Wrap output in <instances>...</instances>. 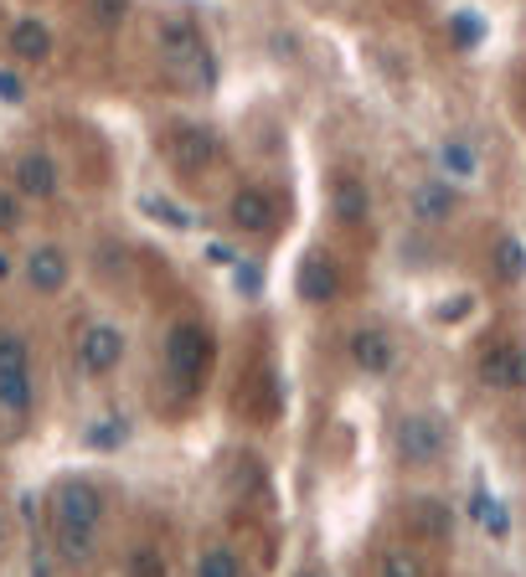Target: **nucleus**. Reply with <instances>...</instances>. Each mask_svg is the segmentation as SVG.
<instances>
[{
    "mask_svg": "<svg viewBox=\"0 0 526 577\" xmlns=\"http://www.w3.org/2000/svg\"><path fill=\"white\" fill-rule=\"evenodd\" d=\"M155 47H161V68L171 73V83H181L186 93H207L212 83H217L212 47L192 16H166V21L155 27Z\"/></svg>",
    "mask_w": 526,
    "mask_h": 577,
    "instance_id": "f257e3e1",
    "label": "nucleus"
},
{
    "mask_svg": "<svg viewBox=\"0 0 526 577\" xmlns=\"http://www.w3.org/2000/svg\"><path fill=\"white\" fill-rule=\"evenodd\" d=\"M212 367V330L196 320H181L166 336V382L176 387V398H192L202 377Z\"/></svg>",
    "mask_w": 526,
    "mask_h": 577,
    "instance_id": "f03ea898",
    "label": "nucleus"
},
{
    "mask_svg": "<svg viewBox=\"0 0 526 577\" xmlns=\"http://www.w3.org/2000/svg\"><path fill=\"white\" fill-rule=\"evenodd\" d=\"M450 449V433L434 413H403L392 423V454L408 464V470H434Z\"/></svg>",
    "mask_w": 526,
    "mask_h": 577,
    "instance_id": "7ed1b4c3",
    "label": "nucleus"
},
{
    "mask_svg": "<svg viewBox=\"0 0 526 577\" xmlns=\"http://www.w3.org/2000/svg\"><path fill=\"white\" fill-rule=\"evenodd\" d=\"M0 408L11 418L31 413V356L16 330H0Z\"/></svg>",
    "mask_w": 526,
    "mask_h": 577,
    "instance_id": "20e7f679",
    "label": "nucleus"
},
{
    "mask_svg": "<svg viewBox=\"0 0 526 577\" xmlns=\"http://www.w3.org/2000/svg\"><path fill=\"white\" fill-rule=\"evenodd\" d=\"M166 155L181 176H207L212 165L223 161V140H217V130H207V124H176V130L166 134Z\"/></svg>",
    "mask_w": 526,
    "mask_h": 577,
    "instance_id": "39448f33",
    "label": "nucleus"
},
{
    "mask_svg": "<svg viewBox=\"0 0 526 577\" xmlns=\"http://www.w3.org/2000/svg\"><path fill=\"white\" fill-rule=\"evenodd\" d=\"M52 521L58 526H89V532H99V521H104L99 485H89V480H62L52 490Z\"/></svg>",
    "mask_w": 526,
    "mask_h": 577,
    "instance_id": "423d86ee",
    "label": "nucleus"
},
{
    "mask_svg": "<svg viewBox=\"0 0 526 577\" xmlns=\"http://www.w3.org/2000/svg\"><path fill=\"white\" fill-rule=\"evenodd\" d=\"M124 361V330L109 326V320H93L83 336H78V367L89 377H109V371Z\"/></svg>",
    "mask_w": 526,
    "mask_h": 577,
    "instance_id": "0eeeda50",
    "label": "nucleus"
},
{
    "mask_svg": "<svg viewBox=\"0 0 526 577\" xmlns=\"http://www.w3.org/2000/svg\"><path fill=\"white\" fill-rule=\"evenodd\" d=\"M227 223L238 227V233H274L279 227V207H274V196L264 192V186H243V192H233V202H227Z\"/></svg>",
    "mask_w": 526,
    "mask_h": 577,
    "instance_id": "6e6552de",
    "label": "nucleus"
},
{
    "mask_svg": "<svg viewBox=\"0 0 526 577\" xmlns=\"http://www.w3.org/2000/svg\"><path fill=\"white\" fill-rule=\"evenodd\" d=\"M16 192L27 196V202H52L62 186L58 176V161L47 155V150H27V155H16Z\"/></svg>",
    "mask_w": 526,
    "mask_h": 577,
    "instance_id": "1a4fd4ad",
    "label": "nucleus"
},
{
    "mask_svg": "<svg viewBox=\"0 0 526 577\" xmlns=\"http://www.w3.org/2000/svg\"><path fill=\"white\" fill-rule=\"evenodd\" d=\"M68 274H73V264H68V253L52 248V243L27 253V284L37 295H62V289H68Z\"/></svg>",
    "mask_w": 526,
    "mask_h": 577,
    "instance_id": "9d476101",
    "label": "nucleus"
},
{
    "mask_svg": "<svg viewBox=\"0 0 526 577\" xmlns=\"http://www.w3.org/2000/svg\"><path fill=\"white\" fill-rule=\"evenodd\" d=\"M295 289H300L305 305H331L336 289H341V274H336L331 253H310L300 264V274H295Z\"/></svg>",
    "mask_w": 526,
    "mask_h": 577,
    "instance_id": "9b49d317",
    "label": "nucleus"
},
{
    "mask_svg": "<svg viewBox=\"0 0 526 577\" xmlns=\"http://www.w3.org/2000/svg\"><path fill=\"white\" fill-rule=\"evenodd\" d=\"M408 207H413V217H419L423 227H439V223H450V217H454L460 196H454L450 176H444V181H419L413 196H408Z\"/></svg>",
    "mask_w": 526,
    "mask_h": 577,
    "instance_id": "f8f14e48",
    "label": "nucleus"
},
{
    "mask_svg": "<svg viewBox=\"0 0 526 577\" xmlns=\"http://www.w3.org/2000/svg\"><path fill=\"white\" fill-rule=\"evenodd\" d=\"M11 52H16V62H31V68H42V62L52 58V27H47L42 16H16Z\"/></svg>",
    "mask_w": 526,
    "mask_h": 577,
    "instance_id": "ddd939ff",
    "label": "nucleus"
},
{
    "mask_svg": "<svg viewBox=\"0 0 526 577\" xmlns=\"http://www.w3.org/2000/svg\"><path fill=\"white\" fill-rule=\"evenodd\" d=\"M331 212H336V223H341V227H361V223H367V217H372V192H367V181L336 176Z\"/></svg>",
    "mask_w": 526,
    "mask_h": 577,
    "instance_id": "4468645a",
    "label": "nucleus"
},
{
    "mask_svg": "<svg viewBox=\"0 0 526 577\" xmlns=\"http://www.w3.org/2000/svg\"><path fill=\"white\" fill-rule=\"evenodd\" d=\"M481 382L496 387V392L522 387V351H512V346H491V351L481 356Z\"/></svg>",
    "mask_w": 526,
    "mask_h": 577,
    "instance_id": "2eb2a0df",
    "label": "nucleus"
},
{
    "mask_svg": "<svg viewBox=\"0 0 526 577\" xmlns=\"http://www.w3.org/2000/svg\"><path fill=\"white\" fill-rule=\"evenodd\" d=\"M408 526L419 536H429V542H444L454 526V511L444 501H429V495H423V501H408Z\"/></svg>",
    "mask_w": 526,
    "mask_h": 577,
    "instance_id": "dca6fc26",
    "label": "nucleus"
},
{
    "mask_svg": "<svg viewBox=\"0 0 526 577\" xmlns=\"http://www.w3.org/2000/svg\"><path fill=\"white\" fill-rule=\"evenodd\" d=\"M52 542H58L62 563H73V567H89L99 557V532H89V526H58L52 521Z\"/></svg>",
    "mask_w": 526,
    "mask_h": 577,
    "instance_id": "f3484780",
    "label": "nucleus"
},
{
    "mask_svg": "<svg viewBox=\"0 0 526 577\" xmlns=\"http://www.w3.org/2000/svg\"><path fill=\"white\" fill-rule=\"evenodd\" d=\"M351 361H357L361 371L382 377V371L392 367V341L382 330H357V336H351Z\"/></svg>",
    "mask_w": 526,
    "mask_h": 577,
    "instance_id": "a211bd4d",
    "label": "nucleus"
},
{
    "mask_svg": "<svg viewBox=\"0 0 526 577\" xmlns=\"http://www.w3.org/2000/svg\"><path fill=\"white\" fill-rule=\"evenodd\" d=\"M439 171L450 181H475L481 176V155H475L470 140H444V145H439Z\"/></svg>",
    "mask_w": 526,
    "mask_h": 577,
    "instance_id": "6ab92c4d",
    "label": "nucleus"
},
{
    "mask_svg": "<svg viewBox=\"0 0 526 577\" xmlns=\"http://www.w3.org/2000/svg\"><path fill=\"white\" fill-rule=\"evenodd\" d=\"M496 274L506 284H522L526 279V248H522V237H501V243H496Z\"/></svg>",
    "mask_w": 526,
    "mask_h": 577,
    "instance_id": "aec40b11",
    "label": "nucleus"
},
{
    "mask_svg": "<svg viewBox=\"0 0 526 577\" xmlns=\"http://www.w3.org/2000/svg\"><path fill=\"white\" fill-rule=\"evenodd\" d=\"M140 212H151L155 223H166V227H176V233H192V212L186 207H176L171 196H140Z\"/></svg>",
    "mask_w": 526,
    "mask_h": 577,
    "instance_id": "412c9836",
    "label": "nucleus"
},
{
    "mask_svg": "<svg viewBox=\"0 0 526 577\" xmlns=\"http://www.w3.org/2000/svg\"><path fill=\"white\" fill-rule=\"evenodd\" d=\"M481 37H485V21L475 11H454L450 16V42L460 47V52H475V47H481Z\"/></svg>",
    "mask_w": 526,
    "mask_h": 577,
    "instance_id": "4be33fe9",
    "label": "nucleus"
},
{
    "mask_svg": "<svg viewBox=\"0 0 526 577\" xmlns=\"http://www.w3.org/2000/svg\"><path fill=\"white\" fill-rule=\"evenodd\" d=\"M196 577H243V567L227 547H207L196 557Z\"/></svg>",
    "mask_w": 526,
    "mask_h": 577,
    "instance_id": "5701e85b",
    "label": "nucleus"
},
{
    "mask_svg": "<svg viewBox=\"0 0 526 577\" xmlns=\"http://www.w3.org/2000/svg\"><path fill=\"white\" fill-rule=\"evenodd\" d=\"M475 511H481V526L496 536V542H506V536H512V516H506V505H501V501H491V495H475Z\"/></svg>",
    "mask_w": 526,
    "mask_h": 577,
    "instance_id": "b1692460",
    "label": "nucleus"
},
{
    "mask_svg": "<svg viewBox=\"0 0 526 577\" xmlns=\"http://www.w3.org/2000/svg\"><path fill=\"white\" fill-rule=\"evenodd\" d=\"M124 439H130V423H124V418H104L99 429L83 433V444H89V449H120Z\"/></svg>",
    "mask_w": 526,
    "mask_h": 577,
    "instance_id": "393cba45",
    "label": "nucleus"
},
{
    "mask_svg": "<svg viewBox=\"0 0 526 577\" xmlns=\"http://www.w3.org/2000/svg\"><path fill=\"white\" fill-rule=\"evenodd\" d=\"M89 16L99 31H120L124 16H130V0H89Z\"/></svg>",
    "mask_w": 526,
    "mask_h": 577,
    "instance_id": "a878e982",
    "label": "nucleus"
},
{
    "mask_svg": "<svg viewBox=\"0 0 526 577\" xmlns=\"http://www.w3.org/2000/svg\"><path fill=\"white\" fill-rule=\"evenodd\" d=\"M130 577H166L161 552H155V547H135V557H130Z\"/></svg>",
    "mask_w": 526,
    "mask_h": 577,
    "instance_id": "bb28decb",
    "label": "nucleus"
},
{
    "mask_svg": "<svg viewBox=\"0 0 526 577\" xmlns=\"http://www.w3.org/2000/svg\"><path fill=\"white\" fill-rule=\"evenodd\" d=\"M233 284H238V295L258 299L264 295V268L258 264H233Z\"/></svg>",
    "mask_w": 526,
    "mask_h": 577,
    "instance_id": "cd10ccee",
    "label": "nucleus"
},
{
    "mask_svg": "<svg viewBox=\"0 0 526 577\" xmlns=\"http://www.w3.org/2000/svg\"><path fill=\"white\" fill-rule=\"evenodd\" d=\"M16 227H21V192L6 186L0 192V233H16Z\"/></svg>",
    "mask_w": 526,
    "mask_h": 577,
    "instance_id": "c85d7f7f",
    "label": "nucleus"
},
{
    "mask_svg": "<svg viewBox=\"0 0 526 577\" xmlns=\"http://www.w3.org/2000/svg\"><path fill=\"white\" fill-rule=\"evenodd\" d=\"M382 577H423L419 563L408 557V552H388V563H382Z\"/></svg>",
    "mask_w": 526,
    "mask_h": 577,
    "instance_id": "c756f323",
    "label": "nucleus"
},
{
    "mask_svg": "<svg viewBox=\"0 0 526 577\" xmlns=\"http://www.w3.org/2000/svg\"><path fill=\"white\" fill-rule=\"evenodd\" d=\"M21 99H27V83L11 68H0V104H21Z\"/></svg>",
    "mask_w": 526,
    "mask_h": 577,
    "instance_id": "7c9ffc66",
    "label": "nucleus"
},
{
    "mask_svg": "<svg viewBox=\"0 0 526 577\" xmlns=\"http://www.w3.org/2000/svg\"><path fill=\"white\" fill-rule=\"evenodd\" d=\"M470 310H475V299H470V295H460V299H454V305H439V310H434V320H465Z\"/></svg>",
    "mask_w": 526,
    "mask_h": 577,
    "instance_id": "2f4dec72",
    "label": "nucleus"
},
{
    "mask_svg": "<svg viewBox=\"0 0 526 577\" xmlns=\"http://www.w3.org/2000/svg\"><path fill=\"white\" fill-rule=\"evenodd\" d=\"M207 264H217V268H227V264H238L233 253L223 248V243H207Z\"/></svg>",
    "mask_w": 526,
    "mask_h": 577,
    "instance_id": "473e14b6",
    "label": "nucleus"
},
{
    "mask_svg": "<svg viewBox=\"0 0 526 577\" xmlns=\"http://www.w3.org/2000/svg\"><path fill=\"white\" fill-rule=\"evenodd\" d=\"M0 279H11V253H0Z\"/></svg>",
    "mask_w": 526,
    "mask_h": 577,
    "instance_id": "72a5a7b5",
    "label": "nucleus"
},
{
    "mask_svg": "<svg viewBox=\"0 0 526 577\" xmlns=\"http://www.w3.org/2000/svg\"><path fill=\"white\" fill-rule=\"evenodd\" d=\"M522 387H526V351H522Z\"/></svg>",
    "mask_w": 526,
    "mask_h": 577,
    "instance_id": "f704fd0d",
    "label": "nucleus"
},
{
    "mask_svg": "<svg viewBox=\"0 0 526 577\" xmlns=\"http://www.w3.org/2000/svg\"><path fill=\"white\" fill-rule=\"evenodd\" d=\"M0 542H6V521H0Z\"/></svg>",
    "mask_w": 526,
    "mask_h": 577,
    "instance_id": "c9c22d12",
    "label": "nucleus"
}]
</instances>
